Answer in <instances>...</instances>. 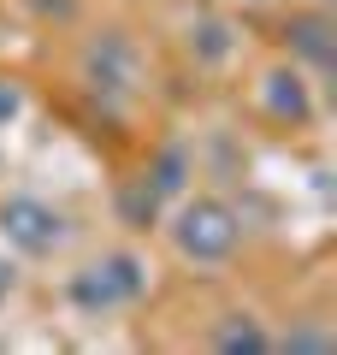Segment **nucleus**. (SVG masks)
Listing matches in <instances>:
<instances>
[{
    "label": "nucleus",
    "mask_w": 337,
    "mask_h": 355,
    "mask_svg": "<svg viewBox=\"0 0 337 355\" xmlns=\"http://www.w3.org/2000/svg\"><path fill=\"white\" fill-rule=\"evenodd\" d=\"M172 243H178L184 261L219 266V261H231L237 243H243V214L231 202H219V196H189V202L178 207V219H172Z\"/></svg>",
    "instance_id": "f257e3e1"
},
{
    "label": "nucleus",
    "mask_w": 337,
    "mask_h": 355,
    "mask_svg": "<svg viewBox=\"0 0 337 355\" xmlns=\"http://www.w3.org/2000/svg\"><path fill=\"white\" fill-rule=\"evenodd\" d=\"M142 296H148V261L130 249H112L89 261L83 272H71V302L83 314H112V308H130Z\"/></svg>",
    "instance_id": "f03ea898"
},
{
    "label": "nucleus",
    "mask_w": 337,
    "mask_h": 355,
    "mask_svg": "<svg viewBox=\"0 0 337 355\" xmlns=\"http://www.w3.org/2000/svg\"><path fill=\"white\" fill-rule=\"evenodd\" d=\"M83 83H89V95L107 101V107L130 101L137 83H142V53H137V42H130L125 30H101V36L83 48Z\"/></svg>",
    "instance_id": "7ed1b4c3"
},
{
    "label": "nucleus",
    "mask_w": 337,
    "mask_h": 355,
    "mask_svg": "<svg viewBox=\"0 0 337 355\" xmlns=\"http://www.w3.org/2000/svg\"><path fill=\"white\" fill-rule=\"evenodd\" d=\"M0 237L12 243L18 254L42 261V254L60 249V237H65V214H60V207H48L42 196H6V202H0Z\"/></svg>",
    "instance_id": "20e7f679"
},
{
    "label": "nucleus",
    "mask_w": 337,
    "mask_h": 355,
    "mask_svg": "<svg viewBox=\"0 0 337 355\" xmlns=\"http://www.w3.org/2000/svg\"><path fill=\"white\" fill-rule=\"evenodd\" d=\"M261 107H266V119H278V125H290V130L313 119V95H308V83H302L296 65H278V71L261 77Z\"/></svg>",
    "instance_id": "39448f33"
},
{
    "label": "nucleus",
    "mask_w": 337,
    "mask_h": 355,
    "mask_svg": "<svg viewBox=\"0 0 337 355\" xmlns=\"http://www.w3.org/2000/svg\"><path fill=\"white\" fill-rule=\"evenodd\" d=\"M184 48L196 53V65H231V60L243 53V36H237L231 18L196 12V18H189V30H184Z\"/></svg>",
    "instance_id": "423d86ee"
},
{
    "label": "nucleus",
    "mask_w": 337,
    "mask_h": 355,
    "mask_svg": "<svg viewBox=\"0 0 337 355\" xmlns=\"http://www.w3.org/2000/svg\"><path fill=\"white\" fill-rule=\"evenodd\" d=\"M337 30H331V18L325 12H296L284 24V42H290V53H296V60H308L313 71H331L337 65Z\"/></svg>",
    "instance_id": "0eeeda50"
},
{
    "label": "nucleus",
    "mask_w": 337,
    "mask_h": 355,
    "mask_svg": "<svg viewBox=\"0 0 337 355\" xmlns=\"http://www.w3.org/2000/svg\"><path fill=\"white\" fill-rule=\"evenodd\" d=\"M213 349L219 355H266L273 338H266V326L254 314H225L219 326H213Z\"/></svg>",
    "instance_id": "6e6552de"
},
{
    "label": "nucleus",
    "mask_w": 337,
    "mask_h": 355,
    "mask_svg": "<svg viewBox=\"0 0 337 355\" xmlns=\"http://www.w3.org/2000/svg\"><path fill=\"white\" fill-rule=\"evenodd\" d=\"M160 202H166L160 184L142 172V178H130L125 190H119V219H125L130 231H154V219H160Z\"/></svg>",
    "instance_id": "1a4fd4ad"
},
{
    "label": "nucleus",
    "mask_w": 337,
    "mask_h": 355,
    "mask_svg": "<svg viewBox=\"0 0 337 355\" xmlns=\"http://www.w3.org/2000/svg\"><path fill=\"white\" fill-rule=\"evenodd\" d=\"M148 178L160 184V196H178V190H184V148H166L160 160L148 166Z\"/></svg>",
    "instance_id": "9d476101"
},
{
    "label": "nucleus",
    "mask_w": 337,
    "mask_h": 355,
    "mask_svg": "<svg viewBox=\"0 0 337 355\" xmlns=\"http://www.w3.org/2000/svg\"><path fill=\"white\" fill-rule=\"evenodd\" d=\"M273 349H331V331H313V326H302V331H290V338H273Z\"/></svg>",
    "instance_id": "9b49d317"
},
{
    "label": "nucleus",
    "mask_w": 337,
    "mask_h": 355,
    "mask_svg": "<svg viewBox=\"0 0 337 355\" xmlns=\"http://www.w3.org/2000/svg\"><path fill=\"white\" fill-rule=\"evenodd\" d=\"M18 113H24V89H18V83H12V77H0V130L12 125V119H18Z\"/></svg>",
    "instance_id": "f8f14e48"
},
{
    "label": "nucleus",
    "mask_w": 337,
    "mask_h": 355,
    "mask_svg": "<svg viewBox=\"0 0 337 355\" xmlns=\"http://www.w3.org/2000/svg\"><path fill=\"white\" fill-rule=\"evenodd\" d=\"M6 296H12V266L0 261V302H6Z\"/></svg>",
    "instance_id": "ddd939ff"
}]
</instances>
